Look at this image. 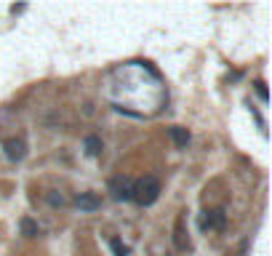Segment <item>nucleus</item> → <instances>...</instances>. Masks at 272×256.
<instances>
[{"label":"nucleus","instance_id":"8","mask_svg":"<svg viewBox=\"0 0 272 256\" xmlns=\"http://www.w3.org/2000/svg\"><path fill=\"white\" fill-rule=\"evenodd\" d=\"M168 134H171V139H174L176 147H187V144H190V131H187V128L174 126V128H168Z\"/></svg>","mask_w":272,"mask_h":256},{"label":"nucleus","instance_id":"1","mask_svg":"<svg viewBox=\"0 0 272 256\" xmlns=\"http://www.w3.org/2000/svg\"><path fill=\"white\" fill-rule=\"evenodd\" d=\"M160 198V182L155 179V176H144V179H139L134 184V195H131V200H136L139 206H152L155 200Z\"/></svg>","mask_w":272,"mask_h":256},{"label":"nucleus","instance_id":"6","mask_svg":"<svg viewBox=\"0 0 272 256\" xmlns=\"http://www.w3.org/2000/svg\"><path fill=\"white\" fill-rule=\"evenodd\" d=\"M174 246H176V251H187V248H190L187 232H184V216H179V219H176V230H174Z\"/></svg>","mask_w":272,"mask_h":256},{"label":"nucleus","instance_id":"4","mask_svg":"<svg viewBox=\"0 0 272 256\" xmlns=\"http://www.w3.org/2000/svg\"><path fill=\"white\" fill-rule=\"evenodd\" d=\"M224 222H227V216H224L222 208H216V211H206L203 219H200V230H224Z\"/></svg>","mask_w":272,"mask_h":256},{"label":"nucleus","instance_id":"2","mask_svg":"<svg viewBox=\"0 0 272 256\" xmlns=\"http://www.w3.org/2000/svg\"><path fill=\"white\" fill-rule=\"evenodd\" d=\"M110 192H112V198L118 200V203H126V200H131V195H134V182H131L128 176H112L110 179Z\"/></svg>","mask_w":272,"mask_h":256},{"label":"nucleus","instance_id":"9","mask_svg":"<svg viewBox=\"0 0 272 256\" xmlns=\"http://www.w3.org/2000/svg\"><path fill=\"white\" fill-rule=\"evenodd\" d=\"M19 230H21V235H24V238H37V235H40V227H37V222H32L29 216H24V219L19 222Z\"/></svg>","mask_w":272,"mask_h":256},{"label":"nucleus","instance_id":"7","mask_svg":"<svg viewBox=\"0 0 272 256\" xmlns=\"http://www.w3.org/2000/svg\"><path fill=\"white\" fill-rule=\"evenodd\" d=\"M83 147H85V155H88V158H99V155H102V139L99 136H85Z\"/></svg>","mask_w":272,"mask_h":256},{"label":"nucleus","instance_id":"11","mask_svg":"<svg viewBox=\"0 0 272 256\" xmlns=\"http://www.w3.org/2000/svg\"><path fill=\"white\" fill-rule=\"evenodd\" d=\"M48 203H51V206H64V198L56 195V192H51V195H48Z\"/></svg>","mask_w":272,"mask_h":256},{"label":"nucleus","instance_id":"12","mask_svg":"<svg viewBox=\"0 0 272 256\" xmlns=\"http://www.w3.org/2000/svg\"><path fill=\"white\" fill-rule=\"evenodd\" d=\"M256 94L262 96V102H267V88H264V83H262V80L256 83Z\"/></svg>","mask_w":272,"mask_h":256},{"label":"nucleus","instance_id":"10","mask_svg":"<svg viewBox=\"0 0 272 256\" xmlns=\"http://www.w3.org/2000/svg\"><path fill=\"white\" fill-rule=\"evenodd\" d=\"M110 248H112L115 256H128V254H131V248H128L126 243H120V240H115V238L110 240Z\"/></svg>","mask_w":272,"mask_h":256},{"label":"nucleus","instance_id":"3","mask_svg":"<svg viewBox=\"0 0 272 256\" xmlns=\"http://www.w3.org/2000/svg\"><path fill=\"white\" fill-rule=\"evenodd\" d=\"M3 152H5V158H8L11 163L24 160V155H27L24 139H5V142H3Z\"/></svg>","mask_w":272,"mask_h":256},{"label":"nucleus","instance_id":"5","mask_svg":"<svg viewBox=\"0 0 272 256\" xmlns=\"http://www.w3.org/2000/svg\"><path fill=\"white\" fill-rule=\"evenodd\" d=\"M75 206L80 208V211H99V208H102V198L94 195V192H80V195L75 198Z\"/></svg>","mask_w":272,"mask_h":256}]
</instances>
